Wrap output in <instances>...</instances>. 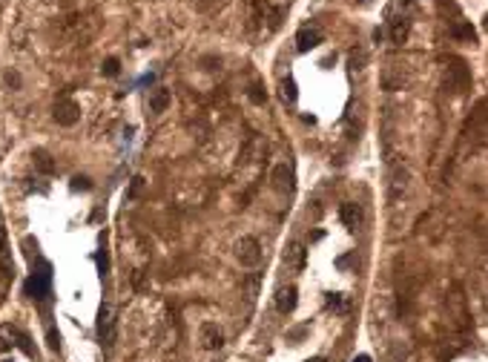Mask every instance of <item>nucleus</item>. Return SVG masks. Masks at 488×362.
Instances as JSON below:
<instances>
[{
    "label": "nucleus",
    "mask_w": 488,
    "mask_h": 362,
    "mask_svg": "<svg viewBox=\"0 0 488 362\" xmlns=\"http://www.w3.org/2000/svg\"><path fill=\"white\" fill-rule=\"evenodd\" d=\"M296 302H299V291L296 288H282V291L276 293V308L282 310V313H293L296 310Z\"/></svg>",
    "instance_id": "9"
},
{
    "label": "nucleus",
    "mask_w": 488,
    "mask_h": 362,
    "mask_svg": "<svg viewBox=\"0 0 488 362\" xmlns=\"http://www.w3.org/2000/svg\"><path fill=\"white\" fill-rule=\"evenodd\" d=\"M282 98H284V104H296L299 89H296V81H293V78H284V81H282Z\"/></svg>",
    "instance_id": "15"
},
{
    "label": "nucleus",
    "mask_w": 488,
    "mask_h": 362,
    "mask_svg": "<svg viewBox=\"0 0 488 362\" xmlns=\"http://www.w3.org/2000/svg\"><path fill=\"white\" fill-rule=\"evenodd\" d=\"M328 308L342 310V296H339V293H330V296H328Z\"/></svg>",
    "instance_id": "23"
},
{
    "label": "nucleus",
    "mask_w": 488,
    "mask_h": 362,
    "mask_svg": "<svg viewBox=\"0 0 488 362\" xmlns=\"http://www.w3.org/2000/svg\"><path fill=\"white\" fill-rule=\"evenodd\" d=\"M454 37H460V41H471V44H474V41H477V32H474L471 23H457V26H454Z\"/></svg>",
    "instance_id": "16"
},
{
    "label": "nucleus",
    "mask_w": 488,
    "mask_h": 362,
    "mask_svg": "<svg viewBox=\"0 0 488 362\" xmlns=\"http://www.w3.org/2000/svg\"><path fill=\"white\" fill-rule=\"evenodd\" d=\"M35 167H37V173H43V176H52L55 173V161H52V155L46 150H35Z\"/></svg>",
    "instance_id": "12"
},
{
    "label": "nucleus",
    "mask_w": 488,
    "mask_h": 362,
    "mask_svg": "<svg viewBox=\"0 0 488 362\" xmlns=\"http://www.w3.org/2000/svg\"><path fill=\"white\" fill-rule=\"evenodd\" d=\"M98 336H101V342L107 345V348H112L115 328H112V308H109V305H104L101 313H98Z\"/></svg>",
    "instance_id": "5"
},
{
    "label": "nucleus",
    "mask_w": 488,
    "mask_h": 362,
    "mask_svg": "<svg viewBox=\"0 0 488 362\" xmlns=\"http://www.w3.org/2000/svg\"><path fill=\"white\" fill-rule=\"evenodd\" d=\"M236 259H239L244 267H256L258 262H261V245H258V238L253 236H244L236 245Z\"/></svg>",
    "instance_id": "2"
},
{
    "label": "nucleus",
    "mask_w": 488,
    "mask_h": 362,
    "mask_svg": "<svg viewBox=\"0 0 488 362\" xmlns=\"http://www.w3.org/2000/svg\"><path fill=\"white\" fill-rule=\"evenodd\" d=\"M46 339H49V348H52V351H58V345H61V336H58V331H55V328H49Z\"/></svg>",
    "instance_id": "22"
},
{
    "label": "nucleus",
    "mask_w": 488,
    "mask_h": 362,
    "mask_svg": "<svg viewBox=\"0 0 488 362\" xmlns=\"http://www.w3.org/2000/svg\"><path fill=\"white\" fill-rule=\"evenodd\" d=\"M353 362H371V356H368V353H359V356H353Z\"/></svg>",
    "instance_id": "26"
},
{
    "label": "nucleus",
    "mask_w": 488,
    "mask_h": 362,
    "mask_svg": "<svg viewBox=\"0 0 488 362\" xmlns=\"http://www.w3.org/2000/svg\"><path fill=\"white\" fill-rule=\"evenodd\" d=\"M319 44H322V35L316 29H302V32L296 35V49H299V52H310V49H316Z\"/></svg>",
    "instance_id": "10"
},
{
    "label": "nucleus",
    "mask_w": 488,
    "mask_h": 362,
    "mask_svg": "<svg viewBox=\"0 0 488 362\" xmlns=\"http://www.w3.org/2000/svg\"><path fill=\"white\" fill-rule=\"evenodd\" d=\"M250 98H253L256 104H264V101H267V95H264V92H261L258 87H253V89H250Z\"/></svg>",
    "instance_id": "24"
},
{
    "label": "nucleus",
    "mask_w": 488,
    "mask_h": 362,
    "mask_svg": "<svg viewBox=\"0 0 488 362\" xmlns=\"http://www.w3.org/2000/svg\"><path fill=\"white\" fill-rule=\"evenodd\" d=\"M408 29H411V20H408V18H400V20H396V23H393V29H390L393 44H405V41H408Z\"/></svg>",
    "instance_id": "14"
},
{
    "label": "nucleus",
    "mask_w": 488,
    "mask_h": 362,
    "mask_svg": "<svg viewBox=\"0 0 488 362\" xmlns=\"http://www.w3.org/2000/svg\"><path fill=\"white\" fill-rule=\"evenodd\" d=\"M405 187H408V170H396V176H393V190H390V198H396V195H400Z\"/></svg>",
    "instance_id": "17"
},
{
    "label": "nucleus",
    "mask_w": 488,
    "mask_h": 362,
    "mask_svg": "<svg viewBox=\"0 0 488 362\" xmlns=\"http://www.w3.org/2000/svg\"><path fill=\"white\" fill-rule=\"evenodd\" d=\"M72 190H83V193H86V190H92V181H89L86 176H75L72 178Z\"/></svg>",
    "instance_id": "19"
},
{
    "label": "nucleus",
    "mask_w": 488,
    "mask_h": 362,
    "mask_svg": "<svg viewBox=\"0 0 488 362\" xmlns=\"http://www.w3.org/2000/svg\"><path fill=\"white\" fill-rule=\"evenodd\" d=\"M350 63H353V69H362L365 66V52H356L353 49V52H350Z\"/></svg>",
    "instance_id": "21"
},
{
    "label": "nucleus",
    "mask_w": 488,
    "mask_h": 362,
    "mask_svg": "<svg viewBox=\"0 0 488 362\" xmlns=\"http://www.w3.org/2000/svg\"><path fill=\"white\" fill-rule=\"evenodd\" d=\"M101 72H104L107 78H115L118 72H121V61H118V58H107L104 66H101Z\"/></svg>",
    "instance_id": "18"
},
{
    "label": "nucleus",
    "mask_w": 488,
    "mask_h": 362,
    "mask_svg": "<svg viewBox=\"0 0 488 362\" xmlns=\"http://www.w3.org/2000/svg\"><path fill=\"white\" fill-rule=\"evenodd\" d=\"M273 187L279 190V193H293V170L287 167V164H276L273 170Z\"/></svg>",
    "instance_id": "8"
},
{
    "label": "nucleus",
    "mask_w": 488,
    "mask_h": 362,
    "mask_svg": "<svg viewBox=\"0 0 488 362\" xmlns=\"http://www.w3.org/2000/svg\"><path fill=\"white\" fill-rule=\"evenodd\" d=\"M304 259H307V250H304L302 242H293L290 248L284 250V265L293 267V270H304Z\"/></svg>",
    "instance_id": "7"
},
{
    "label": "nucleus",
    "mask_w": 488,
    "mask_h": 362,
    "mask_svg": "<svg viewBox=\"0 0 488 362\" xmlns=\"http://www.w3.org/2000/svg\"><path fill=\"white\" fill-rule=\"evenodd\" d=\"M141 187H144V176H135L132 184H129V190H126V198H135V195L141 193Z\"/></svg>",
    "instance_id": "20"
},
{
    "label": "nucleus",
    "mask_w": 488,
    "mask_h": 362,
    "mask_svg": "<svg viewBox=\"0 0 488 362\" xmlns=\"http://www.w3.org/2000/svg\"><path fill=\"white\" fill-rule=\"evenodd\" d=\"M80 118V106L78 101H72V98H61L58 104H55V121L61 127H75Z\"/></svg>",
    "instance_id": "3"
},
{
    "label": "nucleus",
    "mask_w": 488,
    "mask_h": 362,
    "mask_svg": "<svg viewBox=\"0 0 488 362\" xmlns=\"http://www.w3.org/2000/svg\"><path fill=\"white\" fill-rule=\"evenodd\" d=\"M339 216H342V221H345L347 227H356V224H362V207L353 202H345L342 207H339Z\"/></svg>",
    "instance_id": "11"
},
{
    "label": "nucleus",
    "mask_w": 488,
    "mask_h": 362,
    "mask_svg": "<svg viewBox=\"0 0 488 362\" xmlns=\"http://www.w3.org/2000/svg\"><path fill=\"white\" fill-rule=\"evenodd\" d=\"M169 106V89H155L152 92V98H150V112H164Z\"/></svg>",
    "instance_id": "13"
},
{
    "label": "nucleus",
    "mask_w": 488,
    "mask_h": 362,
    "mask_svg": "<svg viewBox=\"0 0 488 362\" xmlns=\"http://www.w3.org/2000/svg\"><path fill=\"white\" fill-rule=\"evenodd\" d=\"M49 288H52V267L43 262L40 270L26 279V296H29V299H35V302H40V299L49 296Z\"/></svg>",
    "instance_id": "1"
},
{
    "label": "nucleus",
    "mask_w": 488,
    "mask_h": 362,
    "mask_svg": "<svg viewBox=\"0 0 488 362\" xmlns=\"http://www.w3.org/2000/svg\"><path fill=\"white\" fill-rule=\"evenodd\" d=\"M310 362H325V359H322V356H316V359H310Z\"/></svg>",
    "instance_id": "27"
},
{
    "label": "nucleus",
    "mask_w": 488,
    "mask_h": 362,
    "mask_svg": "<svg viewBox=\"0 0 488 362\" xmlns=\"http://www.w3.org/2000/svg\"><path fill=\"white\" fill-rule=\"evenodd\" d=\"M6 81H9L12 87H20V75H18V72H6Z\"/></svg>",
    "instance_id": "25"
},
{
    "label": "nucleus",
    "mask_w": 488,
    "mask_h": 362,
    "mask_svg": "<svg viewBox=\"0 0 488 362\" xmlns=\"http://www.w3.org/2000/svg\"><path fill=\"white\" fill-rule=\"evenodd\" d=\"M448 75H451V84L457 87V92H465V89L471 87V69L465 66V61H460V58H451Z\"/></svg>",
    "instance_id": "4"
},
{
    "label": "nucleus",
    "mask_w": 488,
    "mask_h": 362,
    "mask_svg": "<svg viewBox=\"0 0 488 362\" xmlns=\"http://www.w3.org/2000/svg\"><path fill=\"white\" fill-rule=\"evenodd\" d=\"M201 342H204L207 351H218V348L224 345L221 328L215 325V322H204V325H201Z\"/></svg>",
    "instance_id": "6"
}]
</instances>
